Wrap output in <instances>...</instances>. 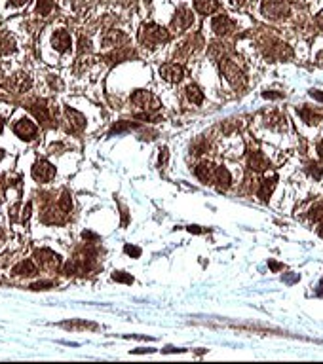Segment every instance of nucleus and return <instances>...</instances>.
<instances>
[{
    "label": "nucleus",
    "mask_w": 323,
    "mask_h": 364,
    "mask_svg": "<svg viewBox=\"0 0 323 364\" xmlns=\"http://www.w3.org/2000/svg\"><path fill=\"white\" fill-rule=\"evenodd\" d=\"M167 40H169V32L156 23H146L139 30V42L143 44L144 48H156L160 44H165Z\"/></svg>",
    "instance_id": "1"
},
{
    "label": "nucleus",
    "mask_w": 323,
    "mask_h": 364,
    "mask_svg": "<svg viewBox=\"0 0 323 364\" xmlns=\"http://www.w3.org/2000/svg\"><path fill=\"white\" fill-rule=\"evenodd\" d=\"M131 103H133L137 108L144 110L146 114L156 112V110H160V107H162V103H160L158 97H156L154 93L146 91V89H137V91L131 95Z\"/></svg>",
    "instance_id": "2"
},
{
    "label": "nucleus",
    "mask_w": 323,
    "mask_h": 364,
    "mask_svg": "<svg viewBox=\"0 0 323 364\" xmlns=\"http://www.w3.org/2000/svg\"><path fill=\"white\" fill-rule=\"evenodd\" d=\"M221 71H223L224 78L228 80V84L232 87H242L245 84V76L242 69H238V64L230 59H221Z\"/></svg>",
    "instance_id": "3"
},
{
    "label": "nucleus",
    "mask_w": 323,
    "mask_h": 364,
    "mask_svg": "<svg viewBox=\"0 0 323 364\" xmlns=\"http://www.w3.org/2000/svg\"><path fill=\"white\" fill-rule=\"evenodd\" d=\"M262 15L268 19H281L289 15V4L283 0H265L262 2Z\"/></svg>",
    "instance_id": "4"
},
{
    "label": "nucleus",
    "mask_w": 323,
    "mask_h": 364,
    "mask_svg": "<svg viewBox=\"0 0 323 364\" xmlns=\"http://www.w3.org/2000/svg\"><path fill=\"white\" fill-rule=\"evenodd\" d=\"M33 177H35L38 182H50L53 177H55V167L46 161V159H40L36 161L35 167H33Z\"/></svg>",
    "instance_id": "5"
},
{
    "label": "nucleus",
    "mask_w": 323,
    "mask_h": 364,
    "mask_svg": "<svg viewBox=\"0 0 323 364\" xmlns=\"http://www.w3.org/2000/svg\"><path fill=\"white\" fill-rule=\"evenodd\" d=\"M192 23H194L192 12H190L187 6H181L179 10H177V14H175V17H173L171 25H173V29H177V30H187L192 27Z\"/></svg>",
    "instance_id": "6"
},
{
    "label": "nucleus",
    "mask_w": 323,
    "mask_h": 364,
    "mask_svg": "<svg viewBox=\"0 0 323 364\" xmlns=\"http://www.w3.org/2000/svg\"><path fill=\"white\" fill-rule=\"evenodd\" d=\"M234 27H236V23L230 19L228 15H217V17H213L211 19V29H213V32H215L217 36H226L230 35L232 30H234Z\"/></svg>",
    "instance_id": "7"
},
{
    "label": "nucleus",
    "mask_w": 323,
    "mask_h": 364,
    "mask_svg": "<svg viewBox=\"0 0 323 364\" xmlns=\"http://www.w3.org/2000/svg\"><path fill=\"white\" fill-rule=\"evenodd\" d=\"M183 74H185V71H183V67L177 63H165L164 67H160V76L164 80H167V82H171V84L181 82V80H183Z\"/></svg>",
    "instance_id": "8"
},
{
    "label": "nucleus",
    "mask_w": 323,
    "mask_h": 364,
    "mask_svg": "<svg viewBox=\"0 0 323 364\" xmlns=\"http://www.w3.org/2000/svg\"><path fill=\"white\" fill-rule=\"evenodd\" d=\"M36 258H38V262H40L46 270H55V268L61 266V258H59L53 250H48V249L36 250Z\"/></svg>",
    "instance_id": "9"
},
{
    "label": "nucleus",
    "mask_w": 323,
    "mask_h": 364,
    "mask_svg": "<svg viewBox=\"0 0 323 364\" xmlns=\"http://www.w3.org/2000/svg\"><path fill=\"white\" fill-rule=\"evenodd\" d=\"M14 131H15V135L21 137V139H25V141H33V139L36 137V131H38V127H36V125L31 120H19L14 125Z\"/></svg>",
    "instance_id": "10"
},
{
    "label": "nucleus",
    "mask_w": 323,
    "mask_h": 364,
    "mask_svg": "<svg viewBox=\"0 0 323 364\" xmlns=\"http://www.w3.org/2000/svg\"><path fill=\"white\" fill-rule=\"evenodd\" d=\"M51 46L59 51V53H65V51L71 48V35L67 30H57L55 35L51 36Z\"/></svg>",
    "instance_id": "11"
},
{
    "label": "nucleus",
    "mask_w": 323,
    "mask_h": 364,
    "mask_svg": "<svg viewBox=\"0 0 323 364\" xmlns=\"http://www.w3.org/2000/svg\"><path fill=\"white\" fill-rule=\"evenodd\" d=\"M65 116H67V120H69L71 129H74V131H80V129L86 127V118H84V114H80L78 110L67 107L65 108Z\"/></svg>",
    "instance_id": "12"
},
{
    "label": "nucleus",
    "mask_w": 323,
    "mask_h": 364,
    "mask_svg": "<svg viewBox=\"0 0 323 364\" xmlns=\"http://www.w3.org/2000/svg\"><path fill=\"white\" fill-rule=\"evenodd\" d=\"M12 272H14V275H19V277H33V275L38 273V268L35 266L33 260H23L17 266H14Z\"/></svg>",
    "instance_id": "13"
},
{
    "label": "nucleus",
    "mask_w": 323,
    "mask_h": 364,
    "mask_svg": "<svg viewBox=\"0 0 323 364\" xmlns=\"http://www.w3.org/2000/svg\"><path fill=\"white\" fill-rule=\"evenodd\" d=\"M213 180L217 182V188H219V190H226V188L232 184V177H230V173L226 167H215Z\"/></svg>",
    "instance_id": "14"
},
{
    "label": "nucleus",
    "mask_w": 323,
    "mask_h": 364,
    "mask_svg": "<svg viewBox=\"0 0 323 364\" xmlns=\"http://www.w3.org/2000/svg\"><path fill=\"white\" fill-rule=\"evenodd\" d=\"M128 38L124 35L122 30H108L103 35V46H107V48H114V46H120L122 42H126Z\"/></svg>",
    "instance_id": "15"
},
{
    "label": "nucleus",
    "mask_w": 323,
    "mask_h": 364,
    "mask_svg": "<svg viewBox=\"0 0 323 364\" xmlns=\"http://www.w3.org/2000/svg\"><path fill=\"white\" fill-rule=\"evenodd\" d=\"M31 110H33V114L36 116V120L42 121L44 125H50V123H51L50 110H48V107H46L44 103H35V105L31 107Z\"/></svg>",
    "instance_id": "16"
},
{
    "label": "nucleus",
    "mask_w": 323,
    "mask_h": 364,
    "mask_svg": "<svg viewBox=\"0 0 323 364\" xmlns=\"http://www.w3.org/2000/svg\"><path fill=\"white\" fill-rule=\"evenodd\" d=\"M194 8H196L198 14L209 15L219 8V2L217 0H194Z\"/></svg>",
    "instance_id": "17"
},
{
    "label": "nucleus",
    "mask_w": 323,
    "mask_h": 364,
    "mask_svg": "<svg viewBox=\"0 0 323 364\" xmlns=\"http://www.w3.org/2000/svg\"><path fill=\"white\" fill-rule=\"evenodd\" d=\"M249 167L253 171H266L268 169V159L265 157V154L260 152H253L249 156Z\"/></svg>",
    "instance_id": "18"
},
{
    "label": "nucleus",
    "mask_w": 323,
    "mask_h": 364,
    "mask_svg": "<svg viewBox=\"0 0 323 364\" xmlns=\"http://www.w3.org/2000/svg\"><path fill=\"white\" fill-rule=\"evenodd\" d=\"M213 173H215V169H213V165L208 163V161H203V163H200L196 167V177H198L201 182L213 180Z\"/></svg>",
    "instance_id": "19"
},
{
    "label": "nucleus",
    "mask_w": 323,
    "mask_h": 364,
    "mask_svg": "<svg viewBox=\"0 0 323 364\" xmlns=\"http://www.w3.org/2000/svg\"><path fill=\"white\" fill-rule=\"evenodd\" d=\"M31 86H33V80H31L29 74L19 72V74H15L14 76V87L17 89V91H27Z\"/></svg>",
    "instance_id": "20"
},
{
    "label": "nucleus",
    "mask_w": 323,
    "mask_h": 364,
    "mask_svg": "<svg viewBox=\"0 0 323 364\" xmlns=\"http://www.w3.org/2000/svg\"><path fill=\"white\" fill-rule=\"evenodd\" d=\"M274 186H276V177H270V179H265L260 182V190H258V195H260V200H268L270 197V193H272Z\"/></svg>",
    "instance_id": "21"
},
{
    "label": "nucleus",
    "mask_w": 323,
    "mask_h": 364,
    "mask_svg": "<svg viewBox=\"0 0 323 364\" xmlns=\"http://www.w3.org/2000/svg\"><path fill=\"white\" fill-rule=\"evenodd\" d=\"M61 326L63 328H69V330H95L97 328V324L94 322H86V321H67V322H61Z\"/></svg>",
    "instance_id": "22"
},
{
    "label": "nucleus",
    "mask_w": 323,
    "mask_h": 364,
    "mask_svg": "<svg viewBox=\"0 0 323 364\" xmlns=\"http://www.w3.org/2000/svg\"><path fill=\"white\" fill-rule=\"evenodd\" d=\"M266 123L274 129H283L285 127V116L280 112H272L270 116H266Z\"/></svg>",
    "instance_id": "23"
},
{
    "label": "nucleus",
    "mask_w": 323,
    "mask_h": 364,
    "mask_svg": "<svg viewBox=\"0 0 323 364\" xmlns=\"http://www.w3.org/2000/svg\"><path fill=\"white\" fill-rule=\"evenodd\" d=\"M187 97L190 103H194V105H201V103H203V93L200 91V87L198 86H188Z\"/></svg>",
    "instance_id": "24"
},
{
    "label": "nucleus",
    "mask_w": 323,
    "mask_h": 364,
    "mask_svg": "<svg viewBox=\"0 0 323 364\" xmlns=\"http://www.w3.org/2000/svg\"><path fill=\"white\" fill-rule=\"evenodd\" d=\"M14 51H15V40L14 38L6 36V38H2V40H0V55H8V53H14Z\"/></svg>",
    "instance_id": "25"
},
{
    "label": "nucleus",
    "mask_w": 323,
    "mask_h": 364,
    "mask_svg": "<svg viewBox=\"0 0 323 364\" xmlns=\"http://www.w3.org/2000/svg\"><path fill=\"white\" fill-rule=\"evenodd\" d=\"M299 114H301V118L306 121L308 125H314V123L319 121V116H317L314 110H310V108H301V110H299Z\"/></svg>",
    "instance_id": "26"
},
{
    "label": "nucleus",
    "mask_w": 323,
    "mask_h": 364,
    "mask_svg": "<svg viewBox=\"0 0 323 364\" xmlns=\"http://www.w3.org/2000/svg\"><path fill=\"white\" fill-rule=\"evenodd\" d=\"M59 207H61V213H63V214L71 213L72 201H71V195H69L67 192H65L63 195H61V200H59Z\"/></svg>",
    "instance_id": "27"
},
{
    "label": "nucleus",
    "mask_w": 323,
    "mask_h": 364,
    "mask_svg": "<svg viewBox=\"0 0 323 364\" xmlns=\"http://www.w3.org/2000/svg\"><path fill=\"white\" fill-rule=\"evenodd\" d=\"M51 8H53V0H38L36 10L40 12V15H48L51 12Z\"/></svg>",
    "instance_id": "28"
},
{
    "label": "nucleus",
    "mask_w": 323,
    "mask_h": 364,
    "mask_svg": "<svg viewBox=\"0 0 323 364\" xmlns=\"http://www.w3.org/2000/svg\"><path fill=\"white\" fill-rule=\"evenodd\" d=\"M112 279H114V281H120V283H128V285L133 283V277H131V275H126L124 272H114Z\"/></svg>",
    "instance_id": "29"
},
{
    "label": "nucleus",
    "mask_w": 323,
    "mask_h": 364,
    "mask_svg": "<svg viewBox=\"0 0 323 364\" xmlns=\"http://www.w3.org/2000/svg\"><path fill=\"white\" fill-rule=\"evenodd\" d=\"M131 127H135L133 123H118V125H114V127L110 129V135H118V133H122V131H128V129H131Z\"/></svg>",
    "instance_id": "30"
},
{
    "label": "nucleus",
    "mask_w": 323,
    "mask_h": 364,
    "mask_svg": "<svg viewBox=\"0 0 323 364\" xmlns=\"http://www.w3.org/2000/svg\"><path fill=\"white\" fill-rule=\"evenodd\" d=\"M50 286H53L51 281H40V283L31 285V290H46V288H50Z\"/></svg>",
    "instance_id": "31"
},
{
    "label": "nucleus",
    "mask_w": 323,
    "mask_h": 364,
    "mask_svg": "<svg viewBox=\"0 0 323 364\" xmlns=\"http://www.w3.org/2000/svg\"><path fill=\"white\" fill-rule=\"evenodd\" d=\"M321 216H323V205H316V207H312V211H310V218L317 220V218H321Z\"/></svg>",
    "instance_id": "32"
},
{
    "label": "nucleus",
    "mask_w": 323,
    "mask_h": 364,
    "mask_svg": "<svg viewBox=\"0 0 323 364\" xmlns=\"http://www.w3.org/2000/svg\"><path fill=\"white\" fill-rule=\"evenodd\" d=\"M78 44H80V46H78V53H80V55H82L84 51H90V40H87V38H84V36H82Z\"/></svg>",
    "instance_id": "33"
},
{
    "label": "nucleus",
    "mask_w": 323,
    "mask_h": 364,
    "mask_svg": "<svg viewBox=\"0 0 323 364\" xmlns=\"http://www.w3.org/2000/svg\"><path fill=\"white\" fill-rule=\"evenodd\" d=\"M310 167H312V169H310V173H312V175H314V179H321L323 177V167L321 165H310Z\"/></svg>",
    "instance_id": "34"
},
{
    "label": "nucleus",
    "mask_w": 323,
    "mask_h": 364,
    "mask_svg": "<svg viewBox=\"0 0 323 364\" xmlns=\"http://www.w3.org/2000/svg\"><path fill=\"white\" fill-rule=\"evenodd\" d=\"M124 250L128 252L129 256H135V258L139 256V254H141V250L137 249V247H131V245H126V249H124Z\"/></svg>",
    "instance_id": "35"
},
{
    "label": "nucleus",
    "mask_w": 323,
    "mask_h": 364,
    "mask_svg": "<svg viewBox=\"0 0 323 364\" xmlns=\"http://www.w3.org/2000/svg\"><path fill=\"white\" fill-rule=\"evenodd\" d=\"M158 161H160V167H165V163H167V150H162L160 152V157H158Z\"/></svg>",
    "instance_id": "36"
},
{
    "label": "nucleus",
    "mask_w": 323,
    "mask_h": 364,
    "mask_svg": "<svg viewBox=\"0 0 323 364\" xmlns=\"http://www.w3.org/2000/svg\"><path fill=\"white\" fill-rule=\"evenodd\" d=\"M262 95H265V99H280L281 97V93H272V91H265Z\"/></svg>",
    "instance_id": "37"
},
{
    "label": "nucleus",
    "mask_w": 323,
    "mask_h": 364,
    "mask_svg": "<svg viewBox=\"0 0 323 364\" xmlns=\"http://www.w3.org/2000/svg\"><path fill=\"white\" fill-rule=\"evenodd\" d=\"M31 207H33V205H31V203H27V207L23 209V220H29V216H31Z\"/></svg>",
    "instance_id": "38"
},
{
    "label": "nucleus",
    "mask_w": 323,
    "mask_h": 364,
    "mask_svg": "<svg viewBox=\"0 0 323 364\" xmlns=\"http://www.w3.org/2000/svg\"><path fill=\"white\" fill-rule=\"evenodd\" d=\"M10 4H12V6H25V4H27V0H10Z\"/></svg>",
    "instance_id": "39"
},
{
    "label": "nucleus",
    "mask_w": 323,
    "mask_h": 364,
    "mask_svg": "<svg viewBox=\"0 0 323 364\" xmlns=\"http://www.w3.org/2000/svg\"><path fill=\"white\" fill-rule=\"evenodd\" d=\"M310 95H312L314 99L321 101V103H323V93H321V91H310Z\"/></svg>",
    "instance_id": "40"
},
{
    "label": "nucleus",
    "mask_w": 323,
    "mask_h": 364,
    "mask_svg": "<svg viewBox=\"0 0 323 364\" xmlns=\"http://www.w3.org/2000/svg\"><path fill=\"white\" fill-rule=\"evenodd\" d=\"M316 23L319 25V27H323V10L316 15Z\"/></svg>",
    "instance_id": "41"
},
{
    "label": "nucleus",
    "mask_w": 323,
    "mask_h": 364,
    "mask_svg": "<svg viewBox=\"0 0 323 364\" xmlns=\"http://www.w3.org/2000/svg\"><path fill=\"white\" fill-rule=\"evenodd\" d=\"M230 4H232V6H236V8H240V6H244V4H245V0H230Z\"/></svg>",
    "instance_id": "42"
},
{
    "label": "nucleus",
    "mask_w": 323,
    "mask_h": 364,
    "mask_svg": "<svg viewBox=\"0 0 323 364\" xmlns=\"http://www.w3.org/2000/svg\"><path fill=\"white\" fill-rule=\"evenodd\" d=\"M188 231H194V234H200L201 229L198 226H188Z\"/></svg>",
    "instance_id": "43"
},
{
    "label": "nucleus",
    "mask_w": 323,
    "mask_h": 364,
    "mask_svg": "<svg viewBox=\"0 0 323 364\" xmlns=\"http://www.w3.org/2000/svg\"><path fill=\"white\" fill-rule=\"evenodd\" d=\"M317 152H319V157L323 159V141L319 144H317Z\"/></svg>",
    "instance_id": "44"
},
{
    "label": "nucleus",
    "mask_w": 323,
    "mask_h": 364,
    "mask_svg": "<svg viewBox=\"0 0 323 364\" xmlns=\"http://www.w3.org/2000/svg\"><path fill=\"white\" fill-rule=\"evenodd\" d=\"M2 127H4V123H2V120H0V133H2Z\"/></svg>",
    "instance_id": "45"
},
{
    "label": "nucleus",
    "mask_w": 323,
    "mask_h": 364,
    "mask_svg": "<svg viewBox=\"0 0 323 364\" xmlns=\"http://www.w3.org/2000/svg\"><path fill=\"white\" fill-rule=\"evenodd\" d=\"M2 157H4V152H2V150H0V159H2Z\"/></svg>",
    "instance_id": "46"
},
{
    "label": "nucleus",
    "mask_w": 323,
    "mask_h": 364,
    "mask_svg": "<svg viewBox=\"0 0 323 364\" xmlns=\"http://www.w3.org/2000/svg\"><path fill=\"white\" fill-rule=\"evenodd\" d=\"M319 236H321V237H323V229H321V231H319Z\"/></svg>",
    "instance_id": "47"
},
{
    "label": "nucleus",
    "mask_w": 323,
    "mask_h": 364,
    "mask_svg": "<svg viewBox=\"0 0 323 364\" xmlns=\"http://www.w3.org/2000/svg\"><path fill=\"white\" fill-rule=\"evenodd\" d=\"M144 2H151V0H144Z\"/></svg>",
    "instance_id": "48"
}]
</instances>
